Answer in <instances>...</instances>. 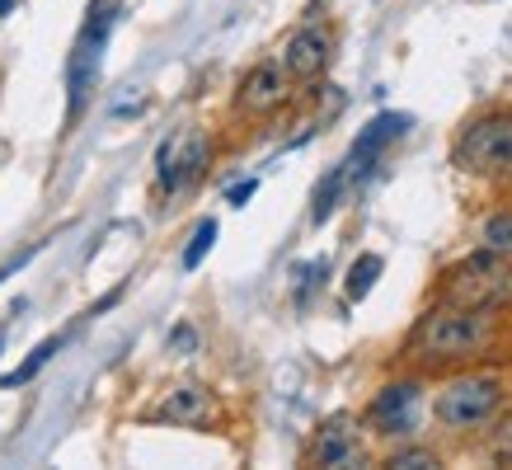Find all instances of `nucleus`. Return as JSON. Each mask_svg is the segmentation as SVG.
<instances>
[{
	"instance_id": "1",
	"label": "nucleus",
	"mask_w": 512,
	"mask_h": 470,
	"mask_svg": "<svg viewBox=\"0 0 512 470\" xmlns=\"http://www.w3.org/2000/svg\"><path fill=\"white\" fill-rule=\"evenodd\" d=\"M437 301L456 306V311L494 315L512 306V264L494 250L466 254L437 278Z\"/></svg>"
},
{
	"instance_id": "2",
	"label": "nucleus",
	"mask_w": 512,
	"mask_h": 470,
	"mask_svg": "<svg viewBox=\"0 0 512 470\" xmlns=\"http://www.w3.org/2000/svg\"><path fill=\"white\" fill-rule=\"evenodd\" d=\"M489 320L475 311H456V306H437L414 325L409 334V358L423 367H447V362H470L489 348Z\"/></svg>"
},
{
	"instance_id": "3",
	"label": "nucleus",
	"mask_w": 512,
	"mask_h": 470,
	"mask_svg": "<svg viewBox=\"0 0 512 470\" xmlns=\"http://www.w3.org/2000/svg\"><path fill=\"white\" fill-rule=\"evenodd\" d=\"M113 24H118V0H94L90 15H85V29H80L76 47H71V62H66V113L71 118H80L85 104H90Z\"/></svg>"
},
{
	"instance_id": "4",
	"label": "nucleus",
	"mask_w": 512,
	"mask_h": 470,
	"mask_svg": "<svg viewBox=\"0 0 512 470\" xmlns=\"http://www.w3.org/2000/svg\"><path fill=\"white\" fill-rule=\"evenodd\" d=\"M503 400H508L503 372H461L437 391L433 414L447 428H480V423H489L503 409Z\"/></svg>"
},
{
	"instance_id": "5",
	"label": "nucleus",
	"mask_w": 512,
	"mask_h": 470,
	"mask_svg": "<svg viewBox=\"0 0 512 470\" xmlns=\"http://www.w3.org/2000/svg\"><path fill=\"white\" fill-rule=\"evenodd\" d=\"M456 165L484 179H512V113H489L456 137Z\"/></svg>"
},
{
	"instance_id": "6",
	"label": "nucleus",
	"mask_w": 512,
	"mask_h": 470,
	"mask_svg": "<svg viewBox=\"0 0 512 470\" xmlns=\"http://www.w3.org/2000/svg\"><path fill=\"white\" fill-rule=\"evenodd\" d=\"M315 466L320 470H376L372 447H367L353 414H329L315 428Z\"/></svg>"
},
{
	"instance_id": "7",
	"label": "nucleus",
	"mask_w": 512,
	"mask_h": 470,
	"mask_svg": "<svg viewBox=\"0 0 512 470\" xmlns=\"http://www.w3.org/2000/svg\"><path fill=\"white\" fill-rule=\"evenodd\" d=\"M207 160H212V141L202 137V132H179V137H170L156 156L160 193H179V188H188L193 179H202Z\"/></svg>"
},
{
	"instance_id": "8",
	"label": "nucleus",
	"mask_w": 512,
	"mask_h": 470,
	"mask_svg": "<svg viewBox=\"0 0 512 470\" xmlns=\"http://www.w3.org/2000/svg\"><path fill=\"white\" fill-rule=\"evenodd\" d=\"M419 409H423L419 381H395L386 391H376V400L367 405V423H372L376 433H386V438H404V433H414Z\"/></svg>"
},
{
	"instance_id": "9",
	"label": "nucleus",
	"mask_w": 512,
	"mask_h": 470,
	"mask_svg": "<svg viewBox=\"0 0 512 470\" xmlns=\"http://www.w3.org/2000/svg\"><path fill=\"white\" fill-rule=\"evenodd\" d=\"M287 94H292L287 66L282 62H259V66H249L245 71L240 90H235V104H240V113H249V118H264V113H278L282 104H287Z\"/></svg>"
},
{
	"instance_id": "10",
	"label": "nucleus",
	"mask_w": 512,
	"mask_h": 470,
	"mask_svg": "<svg viewBox=\"0 0 512 470\" xmlns=\"http://www.w3.org/2000/svg\"><path fill=\"white\" fill-rule=\"evenodd\" d=\"M400 132H409V113H381V118H372V123L357 132V146H353V156L343 160L339 170L343 179H367V174L376 170V160H381V151H386L390 141L400 137Z\"/></svg>"
},
{
	"instance_id": "11",
	"label": "nucleus",
	"mask_w": 512,
	"mask_h": 470,
	"mask_svg": "<svg viewBox=\"0 0 512 470\" xmlns=\"http://www.w3.org/2000/svg\"><path fill=\"white\" fill-rule=\"evenodd\" d=\"M329 52H334V38H329L325 24H301V29L287 38L282 66H287L292 80H315L329 66Z\"/></svg>"
},
{
	"instance_id": "12",
	"label": "nucleus",
	"mask_w": 512,
	"mask_h": 470,
	"mask_svg": "<svg viewBox=\"0 0 512 470\" xmlns=\"http://www.w3.org/2000/svg\"><path fill=\"white\" fill-rule=\"evenodd\" d=\"M156 419L165 423H207L212 419V391H202V386H174L165 400H160L156 409Z\"/></svg>"
},
{
	"instance_id": "13",
	"label": "nucleus",
	"mask_w": 512,
	"mask_h": 470,
	"mask_svg": "<svg viewBox=\"0 0 512 470\" xmlns=\"http://www.w3.org/2000/svg\"><path fill=\"white\" fill-rule=\"evenodd\" d=\"M343 188H348L343 170H329L325 179H320V188H315V198H311V221H315V226H325V221L334 217V207H339Z\"/></svg>"
},
{
	"instance_id": "14",
	"label": "nucleus",
	"mask_w": 512,
	"mask_h": 470,
	"mask_svg": "<svg viewBox=\"0 0 512 470\" xmlns=\"http://www.w3.org/2000/svg\"><path fill=\"white\" fill-rule=\"evenodd\" d=\"M381 273H386V259H381V254H357V264L348 268V297L362 301L376 282H381Z\"/></svg>"
},
{
	"instance_id": "15",
	"label": "nucleus",
	"mask_w": 512,
	"mask_h": 470,
	"mask_svg": "<svg viewBox=\"0 0 512 470\" xmlns=\"http://www.w3.org/2000/svg\"><path fill=\"white\" fill-rule=\"evenodd\" d=\"M57 348H62V339H47V344H38V348H33V353H29V358L19 362V372L0 376V386H10V391H15V386H29L33 376H38V372H43V367H47V362L57 358Z\"/></svg>"
},
{
	"instance_id": "16",
	"label": "nucleus",
	"mask_w": 512,
	"mask_h": 470,
	"mask_svg": "<svg viewBox=\"0 0 512 470\" xmlns=\"http://www.w3.org/2000/svg\"><path fill=\"white\" fill-rule=\"evenodd\" d=\"M484 250L512 259V212H494V217H484Z\"/></svg>"
},
{
	"instance_id": "17",
	"label": "nucleus",
	"mask_w": 512,
	"mask_h": 470,
	"mask_svg": "<svg viewBox=\"0 0 512 470\" xmlns=\"http://www.w3.org/2000/svg\"><path fill=\"white\" fill-rule=\"evenodd\" d=\"M212 245H217V217H207V221H198V231H193V240L184 245V268L193 273V268L212 254Z\"/></svg>"
},
{
	"instance_id": "18",
	"label": "nucleus",
	"mask_w": 512,
	"mask_h": 470,
	"mask_svg": "<svg viewBox=\"0 0 512 470\" xmlns=\"http://www.w3.org/2000/svg\"><path fill=\"white\" fill-rule=\"evenodd\" d=\"M381 470H442V456L433 447H400Z\"/></svg>"
},
{
	"instance_id": "19",
	"label": "nucleus",
	"mask_w": 512,
	"mask_h": 470,
	"mask_svg": "<svg viewBox=\"0 0 512 470\" xmlns=\"http://www.w3.org/2000/svg\"><path fill=\"white\" fill-rule=\"evenodd\" d=\"M259 193V179H245V184H235V188H226V203L231 207H245L249 198Z\"/></svg>"
},
{
	"instance_id": "20",
	"label": "nucleus",
	"mask_w": 512,
	"mask_h": 470,
	"mask_svg": "<svg viewBox=\"0 0 512 470\" xmlns=\"http://www.w3.org/2000/svg\"><path fill=\"white\" fill-rule=\"evenodd\" d=\"M174 348H179V353L198 348V334H193V325H174Z\"/></svg>"
},
{
	"instance_id": "21",
	"label": "nucleus",
	"mask_w": 512,
	"mask_h": 470,
	"mask_svg": "<svg viewBox=\"0 0 512 470\" xmlns=\"http://www.w3.org/2000/svg\"><path fill=\"white\" fill-rule=\"evenodd\" d=\"M10 10H15V0H0V19L10 15Z\"/></svg>"
}]
</instances>
